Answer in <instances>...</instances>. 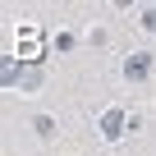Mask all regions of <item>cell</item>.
<instances>
[{
	"mask_svg": "<svg viewBox=\"0 0 156 156\" xmlns=\"http://www.w3.org/2000/svg\"><path fill=\"white\" fill-rule=\"evenodd\" d=\"M124 73L133 78V83H138V78H147V73H151V55H129V64H124Z\"/></svg>",
	"mask_w": 156,
	"mask_h": 156,
	"instance_id": "6da1fadb",
	"label": "cell"
},
{
	"mask_svg": "<svg viewBox=\"0 0 156 156\" xmlns=\"http://www.w3.org/2000/svg\"><path fill=\"white\" fill-rule=\"evenodd\" d=\"M101 133H106V138H119V115H115V110L101 115Z\"/></svg>",
	"mask_w": 156,
	"mask_h": 156,
	"instance_id": "7a4b0ae2",
	"label": "cell"
}]
</instances>
